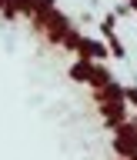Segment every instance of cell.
Returning a JSON list of instances; mask_svg holds the SVG:
<instances>
[{
	"label": "cell",
	"instance_id": "cell-1",
	"mask_svg": "<svg viewBox=\"0 0 137 160\" xmlns=\"http://www.w3.org/2000/svg\"><path fill=\"white\" fill-rule=\"evenodd\" d=\"M97 110H100V120H104L107 130H114L117 123H124L130 117V107L124 100H104V103H97Z\"/></svg>",
	"mask_w": 137,
	"mask_h": 160
},
{
	"label": "cell",
	"instance_id": "cell-2",
	"mask_svg": "<svg viewBox=\"0 0 137 160\" xmlns=\"http://www.w3.org/2000/svg\"><path fill=\"white\" fill-rule=\"evenodd\" d=\"M70 27H74V23H70V17H67V13H64V10H54V13H50V20L44 23V30H40V33H44V37L54 43V47H60V37H64Z\"/></svg>",
	"mask_w": 137,
	"mask_h": 160
},
{
	"label": "cell",
	"instance_id": "cell-3",
	"mask_svg": "<svg viewBox=\"0 0 137 160\" xmlns=\"http://www.w3.org/2000/svg\"><path fill=\"white\" fill-rule=\"evenodd\" d=\"M74 53H77V57H87V60H97V63H104V60L110 57L107 43H104V40H94V37H80Z\"/></svg>",
	"mask_w": 137,
	"mask_h": 160
},
{
	"label": "cell",
	"instance_id": "cell-4",
	"mask_svg": "<svg viewBox=\"0 0 137 160\" xmlns=\"http://www.w3.org/2000/svg\"><path fill=\"white\" fill-rule=\"evenodd\" d=\"M90 67H94V60H87V57H77L74 63L67 67V77L74 80V83H87V77H90Z\"/></svg>",
	"mask_w": 137,
	"mask_h": 160
},
{
	"label": "cell",
	"instance_id": "cell-5",
	"mask_svg": "<svg viewBox=\"0 0 137 160\" xmlns=\"http://www.w3.org/2000/svg\"><path fill=\"white\" fill-rule=\"evenodd\" d=\"M110 80H114V73H110L104 63H97V60H94V67H90V77H87V87H90V90H100L104 83H110Z\"/></svg>",
	"mask_w": 137,
	"mask_h": 160
},
{
	"label": "cell",
	"instance_id": "cell-6",
	"mask_svg": "<svg viewBox=\"0 0 137 160\" xmlns=\"http://www.w3.org/2000/svg\"><path fill=\"white\" fill-rule=\"evenodd\" d=\"M94 100L97 103H104V100H124V83H117V80L104 83L100 90H94Z\"/></svg>",
	"mask_w": 137,
	"mask_h": 160
},
{
	"label": "cell",
	"instance_id": "cell-7",
	"mask_svg": "<svg viewBox=\"0 0 137 160\" xmlns=\"http://www.w3.org/2000/svg\"><path fill=\"white\" fill-rule=\"evenodd\" d=\"M110 147H114V157H127V160H130V153L137 150V140H134V137H120V133H114V137H110Z\"/></svg>",
	"mask_w": 137,
	"mask_h": 160
},
{
	"label": "cell",
	"instance_id": "cell-8",
	"mask_svg": "<svg viewBox=\"0 0 137 160\" xmlns=\"http://www.w3.org/2000/svg\"><path fill=\"white\" fill-rule=\"evenodd\" d=\"M104 43H107L110 57H117V60H124V57H127V47L117 40V33H104Z\"/></svg>",
	"mask_w": 137,
	"mask_h": 160
},
{
	"label": "cell",
	"instance_id": "cell-9",
	"mask_svg": "<svg viewBox=\"0 0 137 160\" xmlns=\"http://www.w3.org/2000/svg\"><path fill=\"white\" fill-rule=\"evenodd\" d=\"M80 37H84V33H80L77 27H70L67 33H64V37H60V47H64V50H77V43H80Z\"/></svg>",
	"mask_w": 137,
	"mask_h": 160
},
{
	"label": "cell",
	"instance_id": "cell-10",
	"mask_svg": "<svg viewBox=\"0 0 137 160\" xmlns=\"http://www.w3.org/2000/svg\"><path fill=\"white\" fill-rule=\"evenodd\" d=\"M124 103H127L130 110H137V83H127V87H124Z\"/></svg>",
	"mask_w": 137,
	"mask_h": 160
},
{
	"label": "cell",
	"instance_id": "cell-11",
	"mask_svg": "<svg viewBox=\"0 0 137 160\" xmlns=\"http://www.w3.org/2000/svg\"><path fill=\"white\" fill-rule=\"evenodd\" d=\"M13 10H17V17H30L34 13V0H13Z\"/></svg>",
	"mask_w": 137,
	"mask_h": 160
},
{
	"label": "cell",
	"instance_id": "cell-12",
	"mask_svg": "<svg viewBox=\"0 0 137 160\" xmlns=\"http://www.w3.org/2000/svg\"><path fill=\"white\" fill-rule=\"evenodd\" d=\"M114 27H117V17H114V13H107V17L100 20V37H104V33H114Z\"/></svg>",
	"mask_w": 137,
	"mask_h": 160
},
{
	"label": "cell",
	"instance_id": "cell-13",
	"mask_svg": "<svg viewBox=\"0 0 137 160\" xmlns=\"http://www.w3.org/2000/svg\"><path fill=\"white\" fill-rule=\"evenodd\" d=\"M110 13H114V17H127V13H130V10H127V3H117V7H114V10H110Z\"/></svg>",
	"mask_w": 137,
	"mask_h": 160
},
{
	"label": "cell",
	"instance_id": "cell-14",
	"mask_svg": "<svg viewBox=\"0 0 137 160\" xmlns=\"http://www.w3.org/2000/svg\"><path fill=\"white\" fill-rule=\"evenodd\" d=\"M127 10H130V13H137V0H127Z\"/></svg>",
	"mask_w": 137,
	"mask_h": 160
},
{
	"label": "cell",
	"instance_id": "cell-15",
	"mask_svg": "<svg viewBox=\"0 0 137 160\" xmlns=\"http://www.w3.org/2000/svg\"><path fill=\"white\" fill-rule=\"evenodd\" d=\"M130 120H134V127H137V113H134V117H130Z\"/></svg>",
	"mask_w": 137,
	"mask_h": 160
},
{
	"label": "cell",
	"instance_id": "cell-16",
	"mask_svg": "<svg viewBox=\"0 0 137 160\" xmlns=\"http://www.w3.org/2000/svg\"><path fill=\"white\" fill-rule=\"evenodd\" d=\"M117 160H127V157H117Z\"/></svg>",
	"mask_w": 137,
	"mask_h": 160
}]
</instances>
